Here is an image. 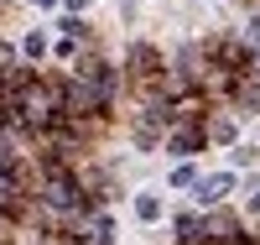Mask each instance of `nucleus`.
<instances>
[{
	"instance_id": "2",
	"label": "nucleus",
	"mask_w": 260,
	"mask_h": 245,
	"mask_svg": "<svg viewBox=\"0 0 260 245\" xmlns=\"http://www.w3.org/2000/svg\"><path fill=\"white\" fill-rule=\"evenodd\" d=\"M47 198H52V204H68V198H73V183H68V177H52V183H47Z\"/></svg>"
},
{
	"instance_id": "1",
	"label": "nucleus",
	"mask_w": 260,
	"mask_h": 245,
	"mask_svg": "<svg viewBox=\"0 0 260 245\" xmlns=\"http://www.w3.org/2000/svg\"><path fill=\"white\" fill-rule=\"evenodd\" d=\"M229 188H234V177H229V172H219V177H208V183H198V198H203V204H219Z\"/></svg>"
},
{
	"instance_id": "3",
	"label": "nucleus",
	"mask_w": 260,
	"mask_h": 245,
	"mask_svg": "<svg viewBox=\"0 0 260 245\" xmlns=\"http://www.w3.org/2000/svg\"><path fill=\"white\" fill-rule=\"evenodd\" d=\"M136 214H141V219H156V214H161V204H156L151 193H141V198H136Z\"/></svg>"
}]
</instances>
